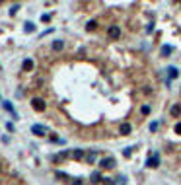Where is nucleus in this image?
<instances>
[{
	"instance_id": "f03ea898",
	"label": "nucleus",
	"mask_w": 181,
	"mask_h": 185,
	"mask_svg": "<svg viewBox=\"0 0 181 185\" xmlns=\"http://www.w3.org/2000/svg\"><path fill=\"white\" fill-rule=\"evenodd\" d=\"M146 166L148 168H158L160 166V154H158V152H154V154L146 160Z\"/></svg>"
},
{
	"instance_id": "9d476101",
	"label": "nucleus",
	"mask_w": 181,
	"mask_h": 185,
	"mask_svg": "<svg viewBox=\"0 0 181 185\" xmlns=\"http://www.w3.org/2000/svg\"><path fill=\"white\" fill-rule=\"evenodd\" d=\"M22 68H23V70H31V68H33V60H31V59H26V60H23V64H22Z\"/></svg>"
},
{
	"instance_id": "4be33fe9",
	"label": "nucleus",
	"mask_w": 181,
	"mask_h": 185,
	"mask_svg": "<svg viewBox=\"0 0 181 185\" xmlns=\"http://www.w3.org/2000/svg\"><path fill=\"white\" fill-rule=\"evenodd\" d=\"M103 183H105V185H115V181H113V179H109V177H105Z\"/></svg>"
},
{
	"instance_id": "4468645a",
	"label": "nucleus",
	"mask_w": 181,
	"mask_h": 185,
	"mask_svg": "<svg viewBox=\"0 0 181 185\" xmlns=\"http://www.w3.org/2000/svg\"><path fill=\"white\" fill-rule=\"evenodd\" d=\"M2 105H4V109H6V111H10V113H12V115H14V117H16V111H14V105H12L10 101H2Z\"/></svg>"
},
{
	"instance_id": "20e7f679",
	"label": "nucleus",
	"mask_w": 181,
	"mask_h": 185,
	"mask_svg": "<svg viewBox=\"0 0 181 185\" xmlns=\"http://www.w3.org/2000/svg\"><path fill=\"white\" fill-rule=\"evenodd\" d=\"M31 133H33L35 137H45V134H47V129H45L43 125H33L31 127Z\"/></svg>"
},
{
	"instance_id": "dca6fc26",
	"label": "nucleus",
	"mask_w": 181,
	"mask_h": 185,
	"mask_svg": "<svg viewBox=\"0 0 181 185\" xmlns=\"http://www.w3.org/2000/svg\"><path fill=\"white\" fill-rule=\"evenodd\" d=\"M90 179H92L94 183H97V181H101V175H100V171H92V175H90Z\"/></svg>"
},
{
	"instance_id": "6e6552de",
	"label": "nucleus",
	"mask_w": 181,
	"mask_h": 185,
	"mask_svg": "<svg viewBox=\"0 0 181 185\" xmlns=\"http://www.w3.org/2000/svg\"><path fill=\"white\" fill-rule=\"evenodd\" d=\"M130 131H133V127H130L129 123H123V125H121V129H119V133H121V134H129Z\"/></svg>"
},
{
	"instance_id": "9b49d317",
	"label": "nucleus",
	"mask_w": 181,
	"mask_h": 185,
	"mask_svg": "<svg viewBox=\"0 0 181 185\" xmlns=\"http://www.w3.org/2000/svg\"><path fill=\"white\" fill-rule=\"evenodd\" d=\"M23 31H26V33H33V31H35V23L26 22V26H23Z\"/></svg>"
},
{
	"instance_id": "7ed1b4c3",
	"label": "nucleus",
	"mask_w": 181,
	"mask_h": 185,
	"mask_svg": "<svg viewBox=\"0 0 181 185\" xmlns=\"http://www.w3.org/2000/svg\"><path fill=\"white\" fill-rule=\"evenodd\" d=\"M31 107H33L35 111H45L47 105H45V101L41 100V97H33V100H31Z\"/></svg>"
},
{
	"instance_id": "423d86ee",
	"label": "nucleus",
	"mask_w": 181,
	"mask_h": 185,
	"mask_svg": "<svg viewBox=\"0 0 181 185\" xmlns=\"http://www.w3.org/2000/svg\"><path fill=\"white\" fill-rule=\"evenodd\" d=\"M107 33H109V37H111V39H119V35H121V29H119L117 26H111Z\"/></svg>"
},
{
	"instance_id": "cd10ccee",
	"label": "nucleus",
	"mask_w": 181,
	"mask_h": 185,
	"mask_svg": "<svg viewBox=\"0 0 181 185\" xmlns=\"http://www.w3.org/2000/svg\"><path fill=\"white\" fill-rule=\"evenodd\" d=\"M121 185H125V177H121Z\"/></svg>"
},
{
	"instance_id": "b1692460",
	"label": "nucleus",
	"mask_w": 181,
	"mask_h": 185,
	"mask_svg": "<svg viewBox=\"0 0 181 185\" xmlns=\"http://www.w3.org/2000/svg\"><path fill=\"white\" fill-rule=\"evenodd\" d=\"M6 129L10 131V133H14V125H12V123H6Z\"/></svg>"
},
{
	"instance_id": "412c9836",
	"label": "nucleus",
	"mask_w": 181,
	"mask_h": 185,
	"mask_svg": "<svg viewBox=\"0 0 181 185\" xmlns=\"http://www.w3.org/2000/svg\"><path fill=\"white\" fill-rule=\"evenodd\" d=\"M156 129H158V121H152V123H150V131H152V133H154Z\"/></svg>"
},
{
	"instance_id": "f8f14e48",
	"label": "nucleus",
	"mask_w": 181,
	"mask_h": 185,
	"mask_svg": "<svg viewBox=\"0 0 181 185\" xmlns=\"http://www.w3.org/2000/svg\"><path fill=\"white\" fill-rule=\"evenodd\" d=\"M86 160H88L90 164H94V162H96V160H97V150H92V152H90L88 156H86Z\"/></svg>"
},
{
	"instance_id": "6ab92c4d",
	"label": "nucleus",
	"mask_w": 181,
	"mask_h": 185,
	"mask_svg": "<svg viewBox=\"0 0 181 185\" xmlns=\"http://www.w3.org/2000/svg\"><path fill=\"white\" fill-rule=\"evenodd\" d=\"M18 10H20V4H14V6L10 8V16H14V14H16V12H18Z\"/></svg>"
},
{
	"instance_id": "f257e3e1",
	"label": "nucleus",
	"mask_w": 181,
	"mask_h": 185,
	"mask_svg": "<svg viewBox=\"0 0 181 185\" xmlns=\"http://www.w3.org/2000/svg\"><path fill=\"white\" fill-rule=\"evenodd\" d=\"M115 164H117V162H115L113 156H105V158H101L100 166H101V168H105V170H111V168H113Z\"/></svg>"
},
{
	"instance_id": "aec40b11",
	"label": "nucleus",
	"mask_w": 181,
	"mask_h": 185,
	"mask_svg": "<svg viewBox=\"0 0 181 185\" xmlns=\"http://www.w3.org/2000/svg\"><path fill=\"white\" fill-rule=\"evenodd\" d=\"M130 154H133V148H125V150H123V156H125V158H129Z\"/></svg>"
},
{
	"instance_id": "bb28decb",
	"label": "nucleus",
	"mask_w": 181,
	"mask_h": 185,
	"mask_svg": "<svg viewBox=\"0 0 181 185\" xmlns=\"http://www.w3.org/2000/svg\"><path fill=\"white\" fill-rule=\"evenodd\" d=\"M175 133L181 134V123H177V125H175Z\"/></svg>"
},
{
	"instance_id": "a211bd4d",
	"label": "nucleus",
	"mask_w": 181,
	"mask_h": 185,
	"mask_svg": "<svg viewBox=\"0 0 181 185\" xmlns=\"http://www.w3.org/2000/svg\"><path fill=\"white\" fill-rule=\"evenodd\" d=\"M181 113V107L179 105H173V107H171V115H179Z\"/></svg>"
},
{
	"instance_id": "2eb2a0df",
	"label": "nucleus",
	"mask_w": 181,
	"mask_h": 185,
	"mask_svg": "<svg viewBox=\"0 0 181 185\" xmlns=\"http://www.w3.org/2000/svg\"><path fill=\"white\" fill-rule=\"evenodd\" d=\"M68 156V152L64 150V152H60V154H57V156H53V160H55V162H60V160H64Z\"/></svg>"
},
{
	"instance_id": "393cba45",
	"label": "nucleus",
	"mask_w": 181,
	"mask_h": 185,
	"mask_svg": "<svg viewBox=\"0 0 181 185\" xmlns=\"http://www.w3.org/2000/svg\"><path fill=\"white\" fill-rule=\"evenodd\" d=\"M41 20H43V22H49V20H51V16H49V14H43V16H41Z\"/></svg>"
},
{
	"instance_id": "5701e85b",
	"label": "nucleus",
	"mask_w": 181,
	"mask_h": 185,
	"mask_svg": "<svg viewBox=\"0 0 181 185\" xmlns=\"http://www.w3.org/2000/svg\"><path fill=\"white\" fill-rule=\"evenodd\" d=\"M150 113V107H148V105H144V107H142V115H148Z\"/></svg>"
},
{
	"instance_id": "0eeeda50",
	"label": "nucleus",
	"mask_w": 181,
	"mask_h": 185,
	"mask_svg": "<svg viewBox=\"0 0 181 185\" xmlns=\"http://www.w3.org/2000/svg\"><path fill=\"white\" fill-rule=\"evenodd\" d=\"M84 156H86V152H84V150H80V148L72 150V158H74V160H82Z\"/></svg>"
},
{
	"instance_id": "a878e982",
	"label": "nucleus",
	"mask_w": 181,
	"mask_h": 185,
	"mask_svg": "<svg viewBox=\"0 0 181 185\" xmlns=\"http://www.w3.org/2000/svg\"><path fill=\"white\" fill-rule=\"evenodd\" d=\"M72 185H84V181H82V179H74Z\"/></svg>"
},
{
	"instance_id": "f3484780",
	"label": "nucleus",
	"mask_w": 181,
	"mask_h": 185,
	"mask_svg": "<svg viewBox=\"0 0 181 185\" xmlns=\"http://www.w3.org/2000/svg\"><path fill=\"white\" fill-rule=\"evenodd\" d=\"M96 26H97V23H96V22H94V20H92V22H88V26H86V29H88V31H94V29H96Z\"/></svg>"
},
{
	"instance_id": "ddd939ff",
	"label": "nucleus",
	"mask_w": 181,
	"mask_h": 185,
	"mask_svg": "<svg viewBox=\"0 0 181 185\" xmlns=\"http://www.w3.org/2000/svg\"><path fill=\"white\" fill-rule=\"evenodd\" d=\"M63 47H64V43H63L60 39L53 41V51H63Z\"/></svg>"
},
{
	"instance_id": "1a4fd4ad",
	"label": "nucleus",
	"mask_w": 181,
	"mask_h": 185,
	"mask_svg": "<svg viewBox=\"0 0 181 185\" xmlns=\"http://www.w3.org/2000/svg\"><path fill=\"white\" fill-rule=\"evenodd\" d=\"M171 51H173V47H171V45H162V57H170Z\"/></svg>"
},
{
	"instance_id": "39448f33",
	"label": "nucleus",
	"mask_w": 181,
	"mask_h": 185,
	"mask_svg": "<svg viewBox=\"0 0 181 185\" xmlns=\"http://www.w3.org/2000/svg\"><path fill=\"white\" fill-rule=\"evenodd\" d=\"M177 76H179V70H177L175 66H170V68H167V84H170L173 78H177Z\"/></svg>"
}]
</instances>
